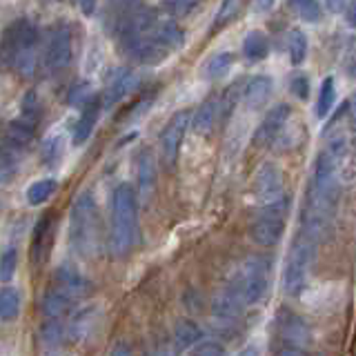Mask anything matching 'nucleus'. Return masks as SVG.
<instances>
[{
	"instance_id": "nucleus-1",
	"label": "nucleus",
	"mask_w": 356,
	"mask_h": 356,
	"mask_svg": "<svg viewBox=\"0 0 356 356\" xmlns=\"http://www.w3.org/2000/svg\"><path fill=\"white\" fill-rule=\"evenodd\" d=\"M138 238V200L134 187L120 183L111 194V229L109 250L114 256H127Z\"/></svg>"
},
{
	"instance_id": "nucleus-2",
	"label": "nucleus",
	"mask_w": 356,
	"mask_h": 356,
	"mask_svg": "<svg viewBox=\"0 0 356 356\" xmlns=\"http://www.w3.org/2000/svg\"><path fill=\"white\" fill-rule=\"evenodd\" d=\"M98 205L92 192H81L76 196L70 211V241L81 256H94L98 250Z\"/></svg>"
},
{
	"instance_id": "nucleus-3",
	"label": "nucleus",
	"mask_w": 356,
	"mask_h": 356,
	"mask_svg": "<svg viewBox=\"0 0 356 356\" xmlns=\"http://www.w3.org/2000/svg\"><path fill=\"white\" fill-rule=\"evenodd\" d=\"M270 272H272V261L261 254L248 256L238 265L236 274H234V281L229 285H234V289L241 294L245 307L256 305L265 296L267 287H270Z\"/></svg>"
},
{
	"instance_id": "nucleus-4",
	"label": "nucleus",
	"mask_w": 356,
	"mask_h": 356,
	"mask_svg": "<svg viewBox=\"0 0 356 356\" xmlns=\"http://www.w3.org/2000/svg\"><path fill=\"white\" fill-rule=\"evenodd\" d=\"M316 259V243L309 241L305 234H298L289 250L285 270H283V292L289 296H298L305 289L312 263Z\"/></svg>"
},
{
	"instance_id": "nucleus-5",
	"label": "nucleus",
	"mask_w": 356,
	"mask_h": 356,
	"mask_svg": "<svg viewBox=\"0 0 356 356\" xmlns=\"http://www.w3.org/2000/svg\"><path fill=\"white\" fill-rule=\"evenodd\" d=\"M289 203H292V200H289V196L285 194L281 200H276L272 205H265L259 214H256L252 227H250V238L256 245H261V248H274V245L281 243Z\"/></svg>"
},
{
	"instance_id": "nucleus-6",
	"label": "nucleus",
	"mask_w": 356,
	"mask_h": 356,
	"mask_svg": "<svg viewBox=\"0 0 356 356\" xmlns=\"http://www.w3.org/2000/svg\"><path fill=\"white\" fill-rule=\"evenodd\" d=\"M38 27L29 18H18L9 22L0 36V70H14L20 51L36 49Z\"/></svg>"
},
{
	"instance_id": "nucleus-7",
	"label": "nucleus",
	"mask_w": 356,
	"mask_h": 356,
	"mask_svg": "<svg viewBox=\"0 0 356 356\" xmlns=\"http://www.w3.org/2000/svg\"><path fill=\"white\" fill-rule=\"evenodd\" d=\"M72 60V29L67 25H54L44 38V54H42V63L44 70L49 74H58L63 72Z\"/></svg>"
},
{
	"instance_id": "nucleus-8",
	"label": "nucleus",
	"mask_w": 356,
	"mask_h": 356,
	"mask_svg": "<svg viewBox=\"0 0 356 356\" xmlns=\"http://www.w3.org/2000/svg\"><path fill=\"white\" fill-rule=\"evenodd\" d=\"M254 196L256 200L265 207L272 205L276 200H281L285 196V187H283V172L281 167L272 161H265L254 176Z\"/></svg>"
},
{
	"instance_id": "nucleus-9",
	"label": "nucleus",
	"mask_w": 356,
	"mask_h": 356,
	"mask_svg": "<svg viewBox=\"0 0 356 356\" xmlns=\"http://www.w3.org/2000/svg\"><path fill=\"white\" fill-rule=\"evenodd\" d=\"M189 120H192V111H187V109L176 111V114L167 120L165 129L161 131L159 145H161V156L167 163V167H174V163L178 159V152H181V145H183V138L187 134Z\"/></svg>"
},
{
	"instance_id": "nucleus-10",
	"label": "nucleus",
	"mask_w": 356,
	"mask_h": 356,
	"mask_svg": "<svg viewBox=\"0 0 356 356\" xmlns=\"http://www.w3.org/2000/svg\"><path fill=\"white\" fill-rule=\"evenodd\" d=\"M276 327L281 339L287 343V348H296V350H307L314 337H312V330L305 323L303 316L294 314L292 309H281L276 316Z\"/></svg>"
},
{
	"instance_id": "nucleus-11",
	"label": "nucleus",
	"mask_w": 356,
	"mask_h": 356,
	"mask_svg": "<svg viewBox=\"0 0 356 356\" xmlns=\"http://www.w3.org/2000/svg\"><path fill=\"white\" fill-rule=\"evenodd\" d=\"M289 116H292V107H289L287 103L274 105L265 114V118L261 120L259 129H256L254 143L259 145V147H270V145H274V140L278 138V134H281L285 129V125L289 122Z\"/></svg>"
},
{
	"instance_id": "nucleus-12",
	"label": "nucleus",
	"mask_w": 356,
	"mask_h": 356,
	"mask_svg": "<svg viewBox=\"0 0 356 356\" xmlns=\"http://www.w3.org/2000/svg\"><path fill=\"white\" fill-rule=\"evenodd\" d=\"M56 283H58V287L63 294H67L70 298H85L94 292V283L89 281V278L78 270V267L70 265V263H63L56 267Z\"/></svg>"
},
{
	"instance_id": "nucleus-13",
	"label": "nucleus",
	"mask_w": 356,
	"mask_h": 356,
	"mask_svg": "<svg viewBox=\"0 0 356 356\" xmlns=\"http://www.w3.org/2000/svg\"><path fill=\"white\" fill-rule=\"evenodd\" d=\"M51 245H54V216L47 211V214H44L36 222V229H33L31 250H29L31 265H44V263H47Z\"/></svg>"
},
{
	"instance_id": "nucleus-14",
	"label": "nucleus",
	"mask_w": 356,
	"mask_h": 356,
	"mask_svg": "<svg viewBox=\"0 0 356 356\" xmlns=\"http://www.w3.org/2000/svg\"><path fill=\"white\" fill-rule=\"evenodd\" d=\"M138 83H140V78H138L136 72L118 70L114 76H111V81L107 83L105 94H103V98H100V105H103V107H114L127 94H131L134 89L138 87Z\"/></svg>"
},
{
	"instance_id": "nucleus-15",
	"label": "nucleus",
	"mask_w": 356,
	"mask_h": 356,
	"mask_svg": "<svg viewBox=\"0 0 356 356\" xmlns=\"http://www.w3.org/2000/svg\"><path fill=\"white\" fill-rule=\"evenodd\" d=\"M243 312H245L243 298L229 283L220 289L214 298V303H211V314H214V318H218V321H227V323L238 321L243 316Z\"/></svg>"
},
{
	"instance_id": "nucleus-16",
	"label": "nucleus",
	"mask_w": 356,
	"mask_h": 356,
	"mask_svg": "<svg viewBox=\"0 0 356 356\" xmlns=\"http://www.w3.org/2000/svg\"><path fill=\"white\" fill-rule=\"evenodd\" d=\"M272 92H274V81H272L270 76H254V78H250V81L243 85L241 98H243L245 107L261 109L267 103V100H270Z\"/></svg>"
},
{
	"instance_id": "nucleus-17",
	"label": "nucleus",
	"mask_w": 356,
	"mask_h": 356,
	"mask_svg": "<svg viewBox=\"0 0 356 356\" xmlns=\"http://www.w3.org/2000/svg\"><path fill=\"white\" fill-rule=\"evenodd\" d=\"M100 109H103V105H100V98L98 96H94L83 107V114L78 116V120L74 122V129H72V140H74V145H83L89 136H92V131L96 129V122L100 118Z\"/></svg>"
},
{
	"instance_id": "nucleus-18",
	"label": "nucleus",
	"mask_w": 356,
	"mask_h": 356,
	"mask_svg": "<svg viewBox=\"0 0 356 356\" xmlns=\"http://www.w3.org/2000/svg\"><path fill=\"white\" fill-rule=\"evenodd\" d=\"M152 36L159 40V44H163L167 51L181 49L183 44H185V31H183V27L178 25L176 20H170V18H167V20L159 18V22L154 25Z\"/></svg>"
},
{
	"instance_id": "nucleus-19",
	"label": "nucleus",
	"mask_w": 356,
	"mask_h": 356,
	"mask_svg": "<svg viewBox=\"0 0 356 356\" xmlns=\"http://www.w3.org/2000/svg\"><path fill=\"white\" fill-rule=\"evenodd\" d=\"M33 140H36V127L29 125L22 118H16L11 120L7 125V145L11 152L14 149H29Z\"/></svg>"
},
{
	"instance_id": "nucleus-20",
	"label": "nucleus",
	"mask_w": 356,
	"mask_h": 356,
	"mask_svg": "<svg viewBox=\"0 0 356 356\" xmlns=\"http://www.w3.org/2000/svg\"><path fill=\"white\" fill-rule=\"evenodd\" d=\"M216 120H218V98L209 96L198 105L194 118L189 120V125L194 127L196 134H203V136H205V134H209L211 129L216 127Z\"/></svg>"
},
{
	"instance_id": "nucleus-21",
	"label": "nucleus",
	"mask_w": 356,
	"mask_h": 356,
	"mask_svg": "<svg viewBox=\"0 0 356 356\" xmlns=\"http://www.w3.org/2000/svg\"><path fill=\"white\" fill-rule=\"evenodd\" d=\"M40 309L42 314L47 316L49 321H60L67 312L72 309V298L63 294L60 289H47V292L42 294V300H40Z\"/></svg>"
},
{
	"instance_id": "nucleus-22",
	"label": "nucleus",
	"mask_w": 356,
	"mask_h": 356,
	"mask_svg": "<svg viewBox=\"0 0 356 356\" xmlns=\"http://www.w3.org/2000/svg\"><path fill=\"white\" fill-rule=\"evenodd\" d=\"M136 178H138V196L149 198L156 187V161H154L152 152H143L138 156Z\"/></svg>"
},
{
	"instance_id": "nucleus-23",
	"label": "nucleus",
	"mask_w": 356,
	"mask_h": 356,
	"mask_svg": "<svg viewBox=\"0 0 356 356\" xmlns=\"http://www.w3.org/2000/svg\"><path fill=\"white\" fill-rule=\"evenodd\" d=\"M270 54V40H267L265 31L261 29H252L248 31V36L243 38V56L250 63H259L265 56Z\"/></svg>"
},
{
	"instance_id": "nucleus-24",
	"label": "nucleus",
	"mask_w": 356,
	"mask_h": 356,
	"mask_svg": "<svg viewBox=\"0 0 356 356\" xmlns=\"http://www.w3.org/2000/svg\"><path fill=\"white\" fill-rule=\"evenodd\" d=\"M203 339V330H200L194 321H178L174 325V341H176V348L187 350V348H194L196 343H200Z\"/></svg>"
},
{
	"instance_id": "nucleus-25",
	"label": "nucleus",
	"mask_w": 356,
	"mask_h": 356,
	"mask_svg": "<svg viewBox=\"0 0 356 356\" xmlns=\"http://www.w3.org/2000/svg\"><path fill=\"white\" fill-rule=\"evenodd\" d=\"M56 189H58V181H56V178H38V181H33L27 187V203L33 207L47 203L56 194Z\"/></svg>"
},
{
	"instance_id": "nucleus-26",
	"label": "nucleus",
	"mask_w": 356,
	"mask_h": 356,
	"mask_svg": "<svg viewBox=\"0 0 356 356\" xmlns=\"http://www.w3.org/2000/svg\"><path fill=\"white\" fill-rule=\"evenodd\" d=\"M234 65V56L229 51H218L214 56H209L203 65V76L209 81H216V78L225 76L229 72V67Z\"/></svg>"
},
{
	"instance_id": "nucleus-27",
	"label": "nucleus",
	"mask_w": 356,
	"mask_h": 356,
	"mask_svg": "<svg viewBox=\"0 0 356 356\" xmlns=\"http://www.w3.org/2000/svg\"><path fill=\"white\" fill-rule=\"evenodd\" d=\"M287 49H289V60L292 65H300L307 58V36L303 29H289L287 33Z\"/></svg>"
},
{
	"instance_id": "nucleus-28",
	"label": "nucleus",
	"mask_w": 356,
	"mask_h": 356,
	"mask_svg": "<svg viewBox=\"0 0 356 356\" xmlns=\"http://www.w3.org/2000/svg\"><path fill=\"white\" fill-rule=\"evenodd\" d=\"M20 312V294L14 287H0V321H14Z\"/></svg>"
},
{
	"instance_id": "nucleus-29",
	"label": "nucleus",
	"mask_w": 356,
	"mask_h": 356,
	"mask_svg": "<svg viewBox=\"0 0 356 356\" xmlns=\"http://www.w3.org/2000/svg\"><path fill=\"white\" fill-rule=\"evenodd\" d=\"M334 103H337V85H334V78L327 76L325 81L321 83V92L316 100V116L327 118L330 111L334 109Z\"/></svg>"
},
{
	"instance_id": "nucleus-30",
	"label": "nucleus",
	"mask_w": 356,
	"mask_h": 356,
	"mask_svg": "<svg viewBox=\"0 0 356 356\" xmlns=\"http://www.w3.org/2000/svg\"><path fill=\"white\" fill-rule=\"evenodd\" d=\"M241 89L243 85L241 83H234L225 89V94H222V98H218V118L225 122L229 116H232V111L234 107H236L238 103V98H241Z\"/></svg>"
},
{
	"instance_id": "nucleus-31",
	"label": "nucleus",
	"mask_w": 356,
	"mask_h": 356,
	"mask_svg": "<svg viewBox=\"0 0 356 356\" xmlns=\"http://www.w3.org/2000/svg\"><path fill=\"white\" fill-rule=\"evenodd\" d=\"M40 337L44 343L51 345V348H58L67 339V327L63 325V321H44L40 327Z\"/></svg>"
},
{
	"instance_id": "nucleus-32",
	"label": "nucleus",
	"mask_w": 356,
	"mask_h": 356,
	"mask_svg": "<svg viewBox=\"0 0 356 356\" xmlns=\"http://www.w3.org/2000/svg\"><path fill=\"white\" fill-rule=\"evenodd\" d=\"M22 120L29 122V125L36 127V122L40 120V100H38V94L33 92V89H29V92L25 94V98H22Z\"/></svg>"
},
{
	"instance_id": "nucleus-33",
	"label": "nucleus",
	"mask_w": 356,
	"mask_h": 356,
	"mask_svg": "<svg viewBox=\"0 0 356 356\" xmlns=\"http://www.w3.org/2000/svg\"><path fill=\"white\" fill-rule=\"evenodd\" d=\"M238 11H241V3L238 0H227V3H222L220 9H218V14L214 18V22H211V29L209 31H218L222 29L225 25H229V22L238 16Z\"/></svg>"
},
{
	"instance_id": "nucleus-34",
	"label": "nucleus",
	"mask_w": 356,
	"mask_h": 356,
	"mask_svg": "<svg viewBox=\"0 0 356 356\" xmlns=\"http://www.w3.org/2000/svg\"><path fill=\"white\" fill-rule=\"evenodd\" d=\"M16 267H18L16 248H5L3 254H0V281L9 283L11 278H14V274H16Z\"/></svg>"
},
{
	"instance_id": "nucleus-35",
	"label": "nucleus",
	"mask_w": 356,
	"mask_h": 356,
	"mask_svg": "<svg viewBox=\"0 0 356 356\" xmlns=\"http://www.w3.org/2000/svg\"><path fill=\"white\" fill-rule=\"evenodd\" d=\"M92 85L81 81L72 85V89L67 92V105H74V107H85L89 100H92Z\"/></svg>"
},
{
	"instance_id": "nucleus-36",
	"label": "nucleus",
	"mask_w": 356,
	"mask_h": 356,
	"mask_svg": "<svg viewBox=\"0 0 356 356\" xmlns=\"http://www.w3.org/2000/svg\"><path fill=\"white\" fill-rule=\"evenodd\" d=\"M292 7L305 22H318V18H321V5L314 3V0H298V3H294Z\"/></svg>"
},
{
	"instance_id": "nucleus-37",
	"label": "nucleus",
	"mask_w": 356,
	"mask_h": 356,
	"mask_svg": "<svg viewBox=\"0 0 356 356\" xmlns=\"http://www.w3.org/2000/svg\"><path fill=\"white\" fill-rule=\"evenodd\" d=\"M189 356H225V345L218 341H200L194 345Z\"/></svg>"
},
{
	"instance_id": "nucleus-38",
	"label": "nucleus",
	"mask_w": 356,
	"mask_h": 356,
	"mask_svg": "<svg viewBox=\"0 0 356 356\" xmlns=\"http://www.w3.org/2000/svg\"><path fill=\"white\" fill-rule=\"evenodd\" d=\"M161 9L170 11L172 18H185L189 11L198 9V3H192V0H176V3H163Z\"/></svg>"
},
{
	"instance_id": "nucleus-39",
	"label": "nucleus",
	"mask_w": 356,
	"mask_h": 356,
	"mask_svg": "<svg viewBox=\"0 0 356 356\" xmlns=\"http://www.w3.org/2000/svg\"><path fill=\"white\" fill-rule=\"evenodd\" d=\"M42 154H44V161H47V165L58 163V159L63 156V138L60 136H54L49 140H44Z\"/></svg>"
},
{
	"instance_id": "nucleus-40",
	"label": "nucleus",
	"mask_w": 356,
	"mask_h": 356,
	"mask_svg": "<svg viewBox=\"0 0 356 356\" xmlns=\"http://www.w3.org/2000/svg\"><path fill=\"white\" fill-rule=\"evenodd\" d=\"M289 89L298 100H305L309 96V81L305 74H296L292 81H289Z\"/></svg>"
},
{
	"instance_id": "nucleus-41",
	"label": "nucleus",
	"mask_w": 356,
	"mask_h": 356,
	"mask_svg": "<svg viewBox=\"0 0 356 356\" xmlns=\"http://www.w3.org/2000/svg\"><path fill=\"white\" fill-rule=\"evenodd\" d=\"M111 356H134V352H131L129 345H125V343H118L116 348L111 350Z\"/></svg>"
},
{
	"instance_id": "nucleus-42",
	"label": "nucleus",
	"mask_w": 356,
	"mask_h": 356,
	"mask_svg": "<svg viewBox=\"0 0 356 356\" xmlns=\"http://www.w3.org/2000/svg\"><path fill=\"white\" fill-rule=\"evenodd\" d=\"M278 356H309L305 350H296V348H287V345H285V348L283 350H278Z\"/></svg>"
},
{
	"instance_id": "nucleus-43",
	"label": "nucleus",
	"mask_w": 356,
	"mask_h": 356,
	"mask_svg": "<svg viewBox=\"0 0 356 356\" xmlns=\"http://www.w3.org/2000/svg\"><path fill=\"white\" fill-rule=\"evenodd\" d=\"M238 356H259V350H256V348H245Z\"/></svg>"
},
{
	"instance_id": "nucleus-44",
	"label": "nucleus",
	"mask_w": 356,
	"mask_h": 356,
	"mask_svg": "<svg viewBox=\"0 0 356 356\" xmlns=\"http://www.w3.org/2000/svg\"><path fill=\"white\" fill-rule=\"evenodd\" d=\"M327 7L334 9V11H343V9H345V3H330Z\"/></svg>"
},
{
	"instance_id": "nucleus-45",
	"label": "nucleus",
	"mask_w": 356,
	"mask_h": 356,
	"mask_svg": "<svg viewBox=\"0 0 356 356\" xmlns=\"http://www.w3.org/2000/svg\"><path fill=\"white\" fill-rule=\"evenodd\" d=\"M94 9H96V5H94V3H92V5H89V3H85V5H83V11H85V14H92Z\"/></svg>"
}]
</instances>
